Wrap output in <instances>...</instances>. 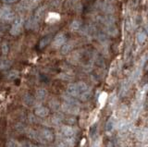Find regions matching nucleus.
I'll return each mask as SVG.
<instances>
[{
  "mask_svg": "<svg viewBox=\"0 0 148 147\" xmlns=\"http://www.w3.org/2000/svg\"><path fill=\"white\" fill-rule=\"evenodd\" d=\"M81 21H73L71 24V29L72 31H79L81 29Z\"/></svg>",
  "mask_w": 148,
  "mask_h": 147,
  "instance_id": "dca6fc26",
  "label": "nucleus"
},
{
  "mask_svg": "<svg viewBox=\"0 0 148 147\" xmlns=\"http://www.w3.org/2000/svg\"><path fill=\"white\" fill-rule=\"evenodd\" d=\"M18 75V72L17 70H12V71L9 72L8 78H9L10 80H12V79H15V78H17Z\"/></svg>",
  "mask_w": 148,
  "mask_h": 147,
  "instance_id": "aec40b11",
  "label": "nucleus"
},
{
  "mask_svg": "<svg viewBox=\"0 0 148 147\" xmlns=\"http://www.w3.org/2000/svg\"><path fill=\"white\" fill-rule=\"evenodd\" d=\"M2 1H3L5 4H12V3L17 2L18 0H2Z\"/></svg>",
  "mask_w": 148,
  "mask_h": 147,
  "instance_id": "5701e85b",
  "label": "nucleus"
},
{
  "mask_svg": "<svg viewBox=\"0 0 148 147\" xmlns=\"http://www.w3.org/2000/svg\"><path fill=\"white\" fill-rule=\"evenodd\" d=\"M41 1V0H32V5H34V6H36L37 4H38L39 2Z\"/></svg>",
  "mask_w": 148,
  "mask_h": 147,
  "instance_id": "b1692460",
  "label": "nucleus"
},
{
  "mask_svg": "<svg viewBox=\"0 0 148 147\" xmlns=\"http://www.w3.org/2000/svg\"><path fill=\"white\" fill-rule=\"evenodd\" d=\"M7 147H21V144H18V142H16V141L10 140L7 144Z\"/></svg>",
  "mask_w": 148,
  "mask_h": 147,
  "instance_id": "f3484780",
  "label": "nucleus"
},
{
  "mask_svg": "<svg viewBox=\"0 0 148 147\" xmlns=\"http://www.w3.org/2000/svg\"><path fill=\"white\" fill-rule=\"evenodd\" d=\"M146 40V33L145 31H140L138 34H137V41L139 44H143L145 42Z\"/></svg>",
  "mask_w": 148,
  "mask_h": 147,
  "instance_id": "ddd939ff",
  "label": "nucleus"
},
{
  "mask_svg": "<svg viewBox=\"0 0 148 147\" xmlns=\"http://www.w3.org/2000/svg\"><path fill=\"white\" fill-rule=\"evenodd\" d=\"M38 23H39V21H37L34 17H32L28 19V21L25 23V26H26V28L29 30H35L37 27H38Z\"/></svg>",
  "mask_w": 148,
  "mask_h": 147,
  "instance_id": "0eeeda50",
  "label": "nucleus"
},
{
  "mask_svg": "<svg viewBox=\"0 0 148 147\" xmlns=\"http://www.w3.org/2000/svg\"><path fill=\"white\" fill-rule=\"evenodd\" d=\"M1 49H2V53L4 55H7L9 51V48H8V43H3L1 45Z\"/></svg>",
  "mask_w": 148,
  "mask_h": 147,
  "instance_id": "a211bd4d",
  "label": "nucleus"
},
{
  "mask_svg": "<svg viewBox=\"0 0 148 147\" xmlns=\"http://www.w3.org/2000/svg\"><path fill=\"white\" fill-rule=\"evenodd\" d=\"M51 42V36L48 35V36H45V37H44L43 39H42L40 41V43H39V47L41 49H43L45 48L46 45L49 44V43Z\"/></svg>",
  "mask_w": 148,
  "mask_h": 147,
  "instance_id": "9b49d317",
  "label": "nucleus"
},
{
  "mask_svg": "<svg viewBox=\"0 0 148 147\" xmlns=\"http://www.w3.org/2000/svg\"><path fill=\"white\" fill-rule=\"evenodd\" d=\"M23 101L27 105H32L34 104V99L32 98V96L29 95V94H26L23 98Z\"/></svg>",
  "mask_w": 148,
  "mask_h": 147,
  "instance_id": "2eb2a0df",
  "label": "nucleus"
},
{
  "mask_svg": "<svg viewBox=\"0 0 148 147\" xmlns=\"http://www.w3.org/2000/svg\"><path fill=\"white\" fill-rule=\"evenodd\" d=\"M58 147H69L68 142H60L58 144Z\"/></svg>",
  "mask_w": 148,
  "mask_h": 147,
  "instance_id": "4be33fe9",
  "label": "nucleus"
},
{
  "mask_svg": "<svg viewBox=\"0 0 148 147\" xmlns=\"http://www.w3.org/2000/svg\"><path fill=\"white\" fill-rule=\"evenodd\" d=\"M71 49H72V44L66 43L63 46H61V53L63 55H67L71 51Z\"/></svg>",
  "mask_w": 148,
  "mask_h": 147,
  "instance_id": "4468645a",
  "label": "nucleus"
},
{
  "mask_svg": "<svg viewBox=\"0 0 148 147\" xmlns=\"http://www.w3.org/2000/svg\"><path fill=\"white\" fill-rule=\"evenodd\" d=\"M0 19L6 22H11L15 20V14L9 7H3L0 8Z\"/></svg>",
  "mask_w": 148,
  "mask_h": 147,
  "instance_id": "f257e3e1",
  "label": "nucleus"
},
{
  "mask_svg": "<svg viewBox=\"0 0 148 147\" xmlns=\"http://www.w3.org/2000/svg\"><path fill=\"white\" fill-rule=\"evenodd\" d=\"M11 62L9 60H7V59L4 58H0V68L1 70H7L9 67H10Z\"/></svg>",
  "mask_w": 148,
  "mask_h": 147,
  "instance_id": "f8f14e48",
  "label": "nucleus"
},
{
  "mask_svg": "<svg viewBox=\"0 0 148 147\" xmlns=\"http://www.w3.org/2000/svg\"><path fill=\"white\" fill-rule=\"evenodd\" d=\"M96 131H97V127L95 125L91 126V128H90V136L94 137L96 134Z\"/></svg>",
  "mask_w": 148,
  "mask_h": 147,
  "instance_id": "6ab92c4d",
  "label": "nucleus"
},
{
  "mask_svg": "<svg viewBox=\"0 0 148 147\" xmlns=\"http://www.w3.org/2000/svg\"><path fill=\"white\" fill-rule=\"evenodd\" d=\"M38 140L42 142H52L54 140V134L52 131L48 130V129H44L39 133Z\"/></svg>",
  "mask_w": 148,
  "mask_h": 147,
  "instance_id": "7ed1b4c3",
  "label": "nucleus"
},
{
  "mask_svg": "<svg viewBox=\"0 0 148 147\" xmlns=\"http://www.w3.org/2000/svg\"><path fill=\"white\" fill-rule=\"evenodd\" d=\"M22 23H23V20H22L21 17L15 18V20H14V21H13L12 27L10 29V34L12 35L20 34L21 30H22Z\"/></svg>",
  "mask_w": 148,
  "mask_h": 147,
  "instance_id": "f03ea898",
  "label": "nucleus"
},
{
  "mask_svg": "<svg viewBox=\"0 0 148 147\" xmlns=\"http://www.w3.org/2000/svg\"><path fill=\"white\" fill-rule=\"evenodd\" d=\"M49 114L48 108H46L45 107H38L35 109V115L40 118H45Z\"/></svg>",
  "mask_w": 148,
  "mask_h": 147,
  "instance_id": "6e6552de",
  "label": "nucleus"
},
{
  "mask_svg": "<svg viewBox=\"0 0 148 147\" xmlns=\"http://www.w3.org/2000/svg\"><path fill=\"white\" fill-rule=\"evenodd\" d=\"M45 7H39L36 10L35 13H34V18L35 19L40 21L41 20H43L44 19V17H45Z\"/></svg>",
  "mask_w": 148,
  "mask_h": 147,
  "instance_id": "1a4fd4ad",
  "label": "nucleus"
},
{
  "mask_svg": "<svg viewBox=\"0 0 148 147\" xmlns=\"http://www.w3.org/2000/svg\"><path fill=\"white\" fill-rule=\"evenodd\" d=\"M62 109L63 111L67 112L69 114H77L79 111V107L74 104H69V103H65L62 105Z\"/></svg>",
  "mask_w": 148,
  "mask_h": 147,
  "instance_id": "39448f33",
  "label": "nucleus"
},
{
  "mask_svg": "<svg viewBox=\"0 0 148 147\" xmlns=\"http://www.w3.org/2000/svg\"><path fill=\"white\" fill-rule=\"evenodd\" d=\"M67 42V37L66 35H65L64 34H58L55 36V38L53 40V47L55 48H59L63 46V45L66 44Z\"/></svg>",
  "mask_w": 148,
  "mask_h": 147,
  "instance_id": "20e7f679",
  "label": "nucleus"
},
{
  "mask_svg": "<svg viewBox=\"0 0 148 147\" xmlns=\"http://www.w3.org/2000/svg\"><path fill=\"white\" fill-rule=\"evenodd\" d=\"M61 134L66 139H71L74 136V131L73 129L69 126H64L61 128Z\"/></svg>",
  "mask_w": 148,
  "mask_h": 147,
  "instance_id": "423d86ee",
  "label": "nucleus"
},
{
  "mask_svg": "<svg viewBox=\"0 0 148 147\" xmlns=\"http://www.w3.org/2000/svg\"><path fill=\"white\" fill-rule=\"evenodd\" d=\"M113 129V122L111 121V120H109L108 123H106V131H111Z\"/></svg>",
  "mask_w": 148,
  "mask_h": 147,
  "instance_id": "412c9836",
  "label": "nucleus"
},
{
  "mask_svg": "<svg viewBox=\"0 0 148 147\" xmlns=\"http://www.w3.org/2000/svg\"><path fill=\"white\" fill-rule=\"evenodd\" d=\"M46 95H47V92H46L45 89H43V88H40L36 91V98L38 100H44L45 99Z\"/></svg>",
  "mask_w": 148,
  "mask_h": 147,
  "instance_id": "9d476101",
  "label": "nucleus"
}]
</instances>
